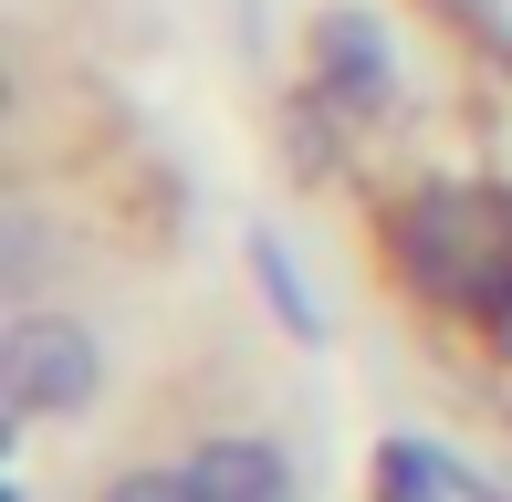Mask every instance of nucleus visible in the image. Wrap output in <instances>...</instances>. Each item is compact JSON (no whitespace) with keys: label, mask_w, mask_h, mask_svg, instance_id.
<instances>
[{"label":"nucleus","mask_w":512,"mask_h":502,"mask_svg":"<svg viewBox=\"0 0 512 502\" xmlns=\"http://www.w3.org/2000/svg\"><path fill=\"white\" fill-rule=\"evenodd\" d=\"M105 502H293V471H283V450L230 440V450L178 461V471H126Z\"/></svg>","instance_id":"nucleus-2"},{"label":"nucleus","mask_w":512,"mask_h":502,"mask_svg":"<svg viewBox=\"0 0 512 502\" xmlns=\"http://www.w3.org/2000/svg\"><path fill=\"white\" fill-rule=\"evenodd\" d=\"M84 387H95V346H84L74 325H21L11 335V408L21 419H53Z\"/></svg>","instance_id":"nucleus-3"},{"label":"nucleus","mask_w":512,"mask_h":502,"mask_svg":"<svg viewBox=\"0 0 512 502\" xmlns=\"http://www.w3.org/2000/svg\"><path fill=\"white\" fill-rule=\"evenodd\" d=\"M398 241H408L418 293L481 314V325H512V199L502 189H429L398 220Z\"/></svg>","instance_id":"nucleus-1"}]
</instances>
